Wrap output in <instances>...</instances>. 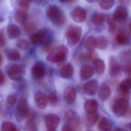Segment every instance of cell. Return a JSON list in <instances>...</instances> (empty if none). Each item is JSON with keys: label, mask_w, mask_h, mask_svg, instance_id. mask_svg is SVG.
<instances>
[{"label": "cell", "mask_w": 131, "mask_h": 131, "mask_svg": "<svg viewBox=\"0 0 131 131\" xmlns=\"http://www.w3.org/2000/svg\"><path fill=\"white\" fill-rule=\"evenodd\" d=\"M47 16L53 24L57 26H60L66 22V17L63 12L56 6H49L46 10Z\"/></svg>", "instance_id": "1"}, {"label": "cell", "mask_w": 131, "mask_h": 131, "mask_svg": "<svg viewBox=\"0 0 131 131\" xmlns=\"http://www.w3.org/2000/svg\"><path fill=\"white\" fill-rule=\"evenodd\" d=\"M68 51V49L65 46H59L51 50L47 56V60L53 63L62 62L66 59Z\"/></svg>", "instance_id": "2"}, {"label": "cell", "mask_w": 131, "mask_h": 131, "mask_svg": "<svg viewBox=\"0 0 131 131\" xmlns=\"http://www.w3.org/2000/svg\"><path fill=\"white\" fill-rule=\"evenodd\" d=\"M82 34V28L80 27H70L67 30L66 33L68 43L72 46L77 44L80 40Z\"/></svg>", "instance_id": "3"}, {"label": "cell", "mask_w": 131, "mask_h": 131, "mask_svg": "<svg viewBox=\"0 0 131 131\" xmlns=\"http://www.w3.org/2000/svg\"><path fill=\"white\" fill-rule=\"evenodd\" d=\"M6 71L9 78L15 81L21 79L24 70L23 67L20 65L12 64L6 66Z\"/></svg>", "instance_id": "4"}, {"label": "cell", "mask_w": 131, "mask_h": 131, "mask_svg": "<svg viewBox=\"0 0 131 131\" xmlns=\"http://www.w3.org/2000/svg\"><path fill=\"white\" fill-rule=\"evenodd\" d=\"M128 110V103L127 99L121 98L117 100L112 107V110L115 115L118 117L124 115Z\"/></svg>", "instance_id": "5"}, {"label": "cell", "mask_w": 131, "mask_h": 131, "mask_svg": "<svg viewBox=\"0 0 131 131\" xmlns=\"http://www.w3.org/2000/svg\"><path fill=\"white\" fill-rule=\"evenodd\" d=\"M29 110L27 100L24 98L20 99L15 110V115L18 121H21L25 118Z\"/></svg>", "instance_id": "6"}, {"label": "cell", "mask_w": 131, "mask_h": 131, "mask_svg": "<svg viewBox=\"0 0 131 131\" xmlns=\"http://www.w3.org/2000/svg\"><path fill=\"white\" fill-rule=\"evenodd\" d=\"M46 66L42 62L36 63L31 69V74L34 79L37 80L42 79L46 73Z\"/></svg>", "instance_id": "7"}, {"label": "cell", "mask_w": 131, "mask_h": 131, "mask_svg": "<svg viewBox=\"0 0 131 131\" xmlns=\"http://www.w3.org/2000/svg\"><path fill=\"white\" fill-rule=\"evenodd\" d=\"M64 121L67 124L75 128L78 127L80 123V119L78 114L72 110H69L66 113L64 116Z\"/></svg>", "instance_id": "8"}, {"label": "cell", "mask_w": 131, "mask_h": 131, "mask_svg": "<svg viewBox=\"0 0 131 131\" xmlns=\"http://www.w3.org/2000/svg\"><path fill=\"white\" fill-rule=\"evenodd\" d=\"M71 16L76 23H82L87 16V12L84 8L78 7L73 10L71 12Z\"/></svg>", "instance_id": "9"}, {"label": "cell", "mask_w": 131, "mask_h": 131, "mask_svg": "<svg viewBox=\"0 0 131 131\" xmlns=\"http://www.w3.org/2000/svg\"><path fill=\"white\" fill-rule=\"evenodd\" d=\"M131 85V79L129 77L126 78L121 82L119 86V94L122 98L126 99L128 97Z\"/></svg>", "instance_id": "10"}, {"label": "cell", "mask_w": 131, "mask_h": 131, "mask_svg": "<svg viewBox=\"0 0 131 131\" xmlns=\"http://www.w3.org/2000/svg\"><path fill=\"white\" fill-rule=\"evenodd\" d=\"M60 118L55 114H49L47 116L46 120L47 129L49 131H54L56 129L59 123Z\"/></svg>", "instance_id": "11"}, {"label": "cell", "mask_w": 131, "mask_h": 131, "mask_svg": "<svg viewBox=\"0 0 131 131\" xmlns=\"http://www.w3.org/2000/svg\"><path fill=\"white\" fill-rule=\"evenodd\" d=\"M128 12L125 7L119 6L116 8L112 15V19L115 21L122 22L126 19Z\"/></svg>", "instance_id": "12"}, {"label": "cell", "mask_w": 131, "mask_h": 131, "mask_svg": "<svg viewBox=\"0 0 131 131\" xmlns=\"http://www.w3.org/2000/svg\"><path fill=\"white\" fill-rule=\"evenodd\" d=\"M74 69L72 64L66 63L63 65L60 69V75L63 79H69L73 75Z\"/></svg>", "instance_id": "13"}, {"label": "cell", "mask_w": 131, "mask_h": 131, "mask_svg": "<svg viewBox=\"0 0 131 131\" xmlns=\"http://www.w3.org/2000/svg\"><path fill=\"white\" fill-rule=\"evenodd\" d=\"M98 89V83L95 80H90L85 84L83 87L84 92L88 95H95Z\"/></svg>", "instance_id": "14"}, {"label": "cell", "mask_w": 131, "mask_h": 131, "mask_svg": "<svg viewBox=\"0 0 131 131\" xmlns=\"http://www.w3.org/2000/svg\"><path fill=\"white\" fill-rule=\"evenodd\" d=\"M120 67L116 60L113 57L109 59V73L110 75L113 77L117 76L120 72Z\"/></svg>", "instance_id": "15"}, {"label": "cell", "mask_w": 131, "mask_h": 131, "mask_svg": "<svg viewBox=\"0 0 131 131\" xmlns=\"http://www.w3.org/2000/svg\"><path fill=\"white\" fill-rule=\"evenodd\" d=\"M64 99L69 104L73 103L76 97V91L72 86H68L65 89L63 93Z\"/></svg>", "instance_id": "16"}, {"label": "cell", "mask_w": 131, "mask_h": 131, "mask_svg": "<svg viewBox=\"0 0 131 131\" xmlns=\"http://www.w3.org/2000/svg\"><path fill=\"white\" fill-rule=\"evenodd\" d=\"M34 102L37 108L40 109H43L47 105V97L43 93H37L34 97Z\"/></svg>", "instance_id": "17"}, {"label": "cell", "mask_w": 131, "mask_h": 131, "mask_svg": "<svg viewBox=\"0 0 131 131\" xmlns=\"http://www.w3.org/2000/svg\"><path fill=\"white\" fill-rule=\"evenodd\" d=\"M94 73V70L92 67L89 65L85 64L81 67L80 69V77L82 80H87L93 76Z\"/></svg>", "instance_id": "18"}, {"label": "cell", "mask_w": 131, "mask_h": 131, "mask_svg": "<svg viewBox=\"0 0 131 131\" xmlns=\"http://www.w3.org/2000/svg\"><path fill=\"white\" fill-rule=\"evenodd\" d=\"M46 30H40L31 36L30 40L32 44L38 45L42 43L45 39Z\"/></svg>", "instance_id": "19"}, {"label": "cell", "mask_w": 131, "mask_h": 131, "mask_svg": "<svg viewBox=\"0 0 131 131\" xmlns=\"http://www.w3.org/2000/svg\"><path fill=\"white\" fill-rule=\"evenodd\" d=\"M27 11L19 8L16 11L15 18L16 21L21 25H24L27 22Z\"/></svg>", "instance_id": "20"}, {"label": "cell", "mask_w": 131, "mask_h": 131, "mask_svg": "<svg viewBox=\"0 0 131 131\" xmlns=\"http://www.w3.org/2000/svg\"><path fill=\"white\" fill-rule=\"evenodd\" d=\"M116 40L118 44L122 46L128 45L130 42V37L128 32L120 31L116 36Z\"/></svg>", "instance_id": "21"}, {"label": "cell", "mask_w": 131, "mask_h": 131, "mask_svg": "<svg viewBox=\"0 0 131 131\" xmlns=\"http://www.w3.org/2000/svg\"><path fill=\"white\" fill-rule=\"evenodd\" d=\"M111 91L110 88L105 85H102L98 91L99 98L103 101H106L110 97Z\"/></svg>", "instance_id": "22"}, {"label": "cell", "mask_w": 131, "mask_h": 131, "mask_svg": "<svg viewBox=\"0 0 131 131\" xmlns=\"http://www.w3.org/2000/svg\"><path fill=\"white\" fill-rule=\"evenodd\" d=\"M99 115L95 112L94 113H87L84 119L85 125L88 127L93 126L98 120Z\"/></svg>", "instance_id": "23"}, {"label": "cell", "mask_w": 131, "mask_h": 131, "mask_svg": "<svg viewBox=\"0 0 131 131\" xmlns=\"http://www.w3.org/2000/svg\"><path fill=\"white\" fill-rule=\"evenodd\" d=\"M7 32L10 39H16L20 36L21 30L17 25L14 24H10L7 27Z\"/></svg>", "instance_id": "24"}, {"label": "cell", "mask_w": 131, "mask_h": 131, "mask_svg": "<svg viewBox=\"0 0 131 131\" xmlns=\"http://www.w3.org/2000/svg\"><path fill=\"white\" fill-rule=\"evenodd\" d=\"M106 20V16L104 14L96 13L93 14L91 19V22L95 26L100 27L103 25Z\"/></svg>", "instance_id": "25"}, {"label": "cell", "mask_w": 131, "mask_h": 131, "mask_svg": "<svg viewBox=\"0 0 131 131\" xmlns=\"http://www.w3.org/2000/svg\"><path fill=\"white\" fill-rule=\"evenodd\" d=\"M93 69L97 74L101 75L105 72V66L104 61L99 59H96L93 62Z\"/></svg>", "instance_id": "26"}, {"label": "cell", "mask_w": 131, "mask_h": 131, "mask_svg": "<svg viewBox=\"0 0 131 131\" xmlns=\"http://www.w3.org/2000/svg\"><path fill=\"white\" fill-rule=\"evenodd\" d=\"M108 40L103 36H100L96 38V47L101 50L106 49L109 45Z\"/></svg>", "instance_id": "27"}, {"label": "cell", "mask_w": 131, "mask_h": 131, "mask_svg": "<svg viewBox=\"0 0 131 131\" xmlns=\"http://www.w3.org/2000/svg\"><path fill=\"white\" fill-rule=\"evenodd\" d=\"M84 108L87 113L95 112L98 109V103L95 100H88L85 103Z\"/></svg>", "instance_id": "28"}, {"label": "cell", "mask_w": 131, "mask_h": 131, "mask_svg": "<svg viewBox=\"0 0 131 131\" xmlns=\"http://www.w3.org/2000/svg\"><path fill=\"white\" fill-rule=\"evenodd\" d=\"M7 59L10 61L16 62L19 60L20 58V53L18 50L15 49H9L6 52Z\"/></svg>", "instance_id": "29"}, {"label": "cell", "mask_w": 131, "mask_h": 131, "mask_svg": "<svg viewBox=\"0 0 131 131\" xmlns=\"http://www.w3.org/2000/svg\"><path fill=\"white\" fill-rule=\"evenodd\" d=\"M112 128V123L106 118H103L100 121L98 125V129L101 131H111Z\"/></svg>", "instance_id": "30"}, {"label": "cell", "mask_w": 131, "mask_h": 131, "mask_svg": "<svg viewBox=\"0 0 131 131\" xmlns=\"http://www.w3.org/2000/svg\"><path fill=\"white\" fill-rule=\"evenodd\" d=\"M96 38L92 36L89 37L86 40L85 47L89 52H93L96 47Z\"/></svg>", "instance_id": "31"}, {"label": "cell", "mask_w": 131, "mask_h": 131, "mask_svg": "<svg viewBox=\"0 0 131 131\" xmlns=\"http://www.w3.org/2000/svg\"><path fill=\"white\" fill-rule=\"evenodd\" d=\"M115 0H100L99 6L103 10L111 9L115 4Z\"/></svg>", "instance_id": "32"}, {"label": "cell", "mask_w": 131, "mask_h": 131, "mask_svg": "<svg viewBox=\"0 0 131 131\" xmlns=\"http://www.w3.org/2000/svg\"><path fill=\"white\" fill-rule=\"evenodd\" d=\"M14 89L18 92H23L27 87V83L24 80L20 79L15 81L13 84Z\"/></svg>", "instance_id": "33"}, {"label": "cell", "mask_w": 131, "mask_h": 131, "mask_svg": "<svg viewBox=\"0 0 131 131\" xmlns=\"http://www.w3.org/2000/svg\"><path fill=\"white\" fill-rule=\"evenodd\" d=\"M1 130L3 131H16V127L12 123L9 122H4L1 125Z\"/></svg>", "instance_id": "34"}, {"label": "cell", "mask_w": 131, "mask_h": 131, "mask_svg": "<svg viewBox=\"0 0 131 131\" xmlns=\"http://www.w3.org/2000/svg\"><path fill=\"white\" fill-rule=\"evenodd\" d=\"M17 97L14 95H10L7 96L6 101V106L8 108H13L16 104Z\"/></svg>", "instance_id": "35"}, {"label": "cell", "mask_w": 131, "mask_h": 131, "mask_svg": "<svg viewBox=\"0 0 131 131\" xmlns=\"http://www.w3.org/2000/svg\"><path fill=\"white\" fill-rule=\"evenodd\" d=\"M108 25L109 31L110 33L114 34L116 32L117 30V26L115 23V21L113 20L112 17H108L107 18Z\"/></svg>", "instance_id": "36"}, {"label": "cell", "mask_w": 131, "mask_h": 131, "mask_svg": "<svg viewBox=\"0 0 131 131\" xmlns=\"http://www.w3.org/2000/svg\"><path fill=\"white\" fill-rule=\"evenodd\" d=\"M24 26V30L28 33L32 32L36 29V24L32 21H27Z\"/></svg>", "instance_id": "37"}, {"label": "cell", "mask_w": 131, "mask_h": 131, "mask_svg": "<svg viewBox=\"0 0 131 131\" xmlns=\"http://www.w3.org/2000/svg\"><path fill=\"white\" fill-rule=\"evenodd\" d=\"M82 57L85 61L88 62H93V61L96 58L95 54L93 53V52H89L83 53L82 55Z\"/></svg>", "instance_id": "38"}, {"label": "cell", "mask_w": 131, "mask_h": 131, "mask_svg": "<svg viewBox=\"0 0 131 131\" xmlns=\"http://www.w3.org/2000/svg\"><path fill=\"white\" fill-rule=\"evenodd\" d=\"M17 46L21 50H26L29 48V43L26 40L20 39L17 42Z\"/></svg>", "instance_id": "39"}, {"label": "cell", "mask_w": 131, "mask_h": 131, "mask_svg": "<svg viewBox=\"0 0 131 131\" xmlns=\"http://www.w3.org/2000/svg\"><path fill=\"white\" fill-rule=\"evenodd\" d=\"M25 129L27 131H36L37 130V125L33 121H27L25 125Z\"/></svg>", "instance_id": "40"}, {"label": "cell", "mask_w": 131, "mask_h": 131, "mask_svg": "<svg viewBox=\"0 0 131 131\" xmlns=\"http://www.w3.org/2000/svg\"><path fill=\"white\" fill-rule=\"evenodd\" d=\"M32 0H19V8L28 10Z\"/></svg>", "instance_id": "41"}, {"label": "cell", "mask_w": 131, "mask_h": 131, "mask_svg": "<svg viewBox=\"0 0 131 131\" xmlns=\"http://www.w3.org/2000/svg\"><path fill=\"white\" fill-rule=\"evenodd\" d=\"M47 101L52 105H55L58 102V96L54 93H50L47 96Z\"/></svg>", "instance_id": "42"}, {"label": "cell", "mask_w": 131, "mask_h": 131, "mask_svg": "<svg viewBox=\"0 0 131 131\" xmlns=\"http://www.w3.org/2000/svg\"><path fill=\"white\" fill-rule=\"evenodd\" d=\"M36 117V114L33 110H28L26 115L25 116V118L26 119L27 121H33Z\"/></svg>", "instance_id": "43"}, {"label": "cell", "mask_w": 131, "mask_h": 131, "mask_svg": "<svg viewBox=\"0 0 131 131\" xmlns=\"http://www.w3.org/2000/svg\"><path fill=\"white\" fill-rule=\"evenodd\" d=\"M125 71L128 74H130L131 73V62L130 60L125 61Z\"/></svg>", "instance_id": "44"}, {"label": "cell", "mask_w": 131, "mask_h": 131, "mask_svg": "<svg viewBox=\"0 0 131 131\" xmlns=\"http://www.w3.org/2000/svg\"><path fill=\"white\" fill-rule=\"evenodd\" d=\"M75 130V128L67 124L63 125L62 128V131H74Z\"/></svg>", "instance_id": "45"}, {"label": "cell", "mask_w": 131, "mask_h": 131, "mask_svg": "<svg viewBox=\"0 0 131 131\" xmlns=\"http://www.w3.org/2000/svg\"><path fill=\"white\" fill-rule=\"evenodd\" d=\"M5 82V77L3 72L0 70V86L3 85Z\"/></svg>", "instance_id": "46"}, {"label": "cell", "mask_w": 131, "mask_h": 131, "mask_svg": "<svg viewBox=\"0 0 131 131\" xmlns=\"http://www.w3.org/2000/svg\"><path fill=\"white\" fill-rule=\"evenodd\" d=\"M5 43V40L2 35L0 34V47L3 46Z\"/></svg>", "instance_id": "47"}, {"label": "cell", "mask_w": 131, "mask_h": 131, "mask_svg": "<svg viewBox=\"0 0 131 131\" xmlns=\"http://www.w3.org/2000/svg\"><path fill=\"white\" fill-rule=\"evenodd\" d=\"M98 0H86V1L90 3H93L97 2Z\"/></svg>", "instance_id": "48"}, {"label": "cell", "mask_w": 131, "mask_h": 131, "mask_svg": "<svg viewBox=\"0 0 131 131\" xmlns=\"http://www.w3.org/2000/svg\"><path fill=\"white\" fill-rule=\"evenodd\" d=\"M2 62H3V57L1 54H0V65L2 64Z\"/></svg>", "instance_id": "49"}, {"label": "cell", "mask_w": 131, "mask_h": 131, "mask_svg": "<svg viewBox=\"0 0 131 131\" xmlns=\"http://www.w3.org/2000/svg\"><path fill=\"white\" fill-rule=\"evenodd\" d=\"M60 2L62 3H64V2H67V1H69L70 0H58Z\"/></svg>", "instance_id": "50"}, {"label": "cell", "mask_w": 131, "mask_h": 131, "mask_svg": "<svg viewBox=\"0 0 131 131\" xmlns=\"http://www.w3.org/2000/svg\"><path fill=\"white\" fill-rule=\"evenodd\" d=\"M1 108H2V107H1V103H0V112H1Z\"/></svg>", "instance_id": "51"}]
</instances>
